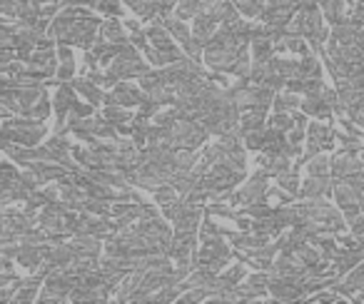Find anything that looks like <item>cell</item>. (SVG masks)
<instances>
[{
    "mask_svg": "<svg viewBox=\"0 0 364 304\" xmlns=\"http://www.w3.org/2000/svg\"><path fill=\"white\" fill-rule=\"evenodd\" d=\"M329 192V183L324 175H309V180L304 183V190L302 195H307V197H322V195Z\"/></svg>",
    "mask_w": 364,
    "mask_h": 304,
    "instance_id": "1",
    "label": "cell"
},
{
    "mask_svg": "<svg viewBox=\"0 0 364 304\" xmlns=\"http://www.w3.org/2000/svg\"><path fill=\"white\" fill-rule=\"evenodd\" d=\"M73 102H75V95H73V87L63 85V87H60V92H58V97H55V110H58V115H60V127H63V117H65L68 112H70Z\"/></svg>",
    "mask_w": 364,
    "mask_h": 304,
    "instance_id": "2",
    "label": "cell"
},
{
    "mask_svg": "<svg viewBox=\"0 0 364 304\" xmlns=\"http://www.w3.org/2000/svg\"><path fill=\"white\" fill-rule=\"evenodd\" d=\"M75 90H80L82 95H87V100H90V102H100L102 100V92L95 90V85H92L90 80H75Z\"/></svg>",
    "mask_w": 364,
    "mask_h": 304,
    "instance_id": "3",
    "label": "cell"
},
{
    "mask_svg": "<svg viewBox=\"0 0 364 304\" xmlns=\"http://www.w3.org/2000/svg\"><path fill=\"white\" fill-rule=\"evenodd\" d=\"M102 36H105V40H115V43L125 40V33L120 31V26H117L115 21L105 23V28H102Z\"/></svg>",
    "mask_w": 364,
    "mask_h": 304,
    "instance_id": "4",
    "label": "cell"
},
{
    "mask_svg": "<svg viewBox=\"0 0 364 304\" xmlns=\"http://www.w3.org/2000/svg\"><path fill=\"white\" fill-rule=\"evenodd\" d=\"M272 127L274 130H279V132H287L289 127H292V117H287V115H277L272 120Z\"/></svg>",
    "mask_w": 364,
    "mask_h": 304,
    "instance_id": "5",
    "label": "cell"
},
{
    "mask_svg": "<svg viewBox=\"0 0 364 304\" xmlns=\"http://www.w3.org/2000/svg\"><path fill=\"white\" fill-rule=\"evenodd\" d=\"M324 173H327V160L324 158L314 160V163L309 165V175H324Z\"/></svg>",
    "mask_w": 364,
    "mask_h": 304,
    "instance_id": "6",
    "label": "cell"
}]
</instances>
